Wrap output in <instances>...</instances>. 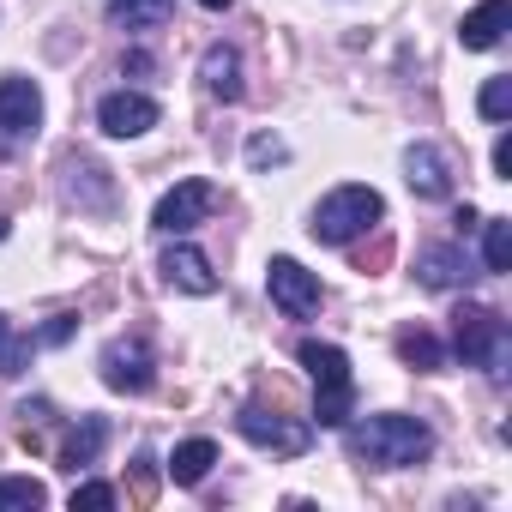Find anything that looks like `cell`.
<instances>
[{
	"mask_svg": "<svg viewBox=\"0 0 512 512\" xmlns=\"http://www.w3.org/2000/svg\"><path fill=\"white\" fill-rule=\"evenodd\" d=\"M350 452L374 470H404V464H422L434 452V434L416 416H368L350 428Z\"/></svg>",
	"mask_w": 512,
	"mask_h": 512,
	"instance_id": "obj_1",
	"label": "cell"
},
{
	"mask_svg": "<svg viewBox=\"0 0 512 512\" xmlns=\"http://www.w3.org/2000/svg\"><path fill=\"white\" fill-rule=\"evenodd\" d=\"M296 362H302L308 380H314V422H320V428H344V422H350V404H356L350 356H344L338 344L302 338V344H296Z\"/></svg>",
	"mask_w": 512,
	"mask_h": 512,
	"instance_id": "obj_2",
	"label": "cell"
},
{
	"mask_svg": "<svg viewBox=\"0 0 512 512\" xmlns=\"http://www.w3.org/2000/svg\"><path fill=\"white\" fill-rule=\"evenodd\" d=\"M386 217V199L374 193V187H362V181H344V187H332L320 205H314V241H326V247H350L356 235H368L374 223Z\"/></svg>",
	"mask_w": 512,
	"mask_h": 512,
	"instance_id": "obj_3",
	"label": "cell"
},
{
	"mask_svg": "<svg viewBox=\"0 0 512 512\" xmlns=\"http://www.w3.org/2000/svg\"><path fill=\"white\" fill-rule=\"evenodd\" d=\"M452 350L482 368V374H506V356H512V338H506V320L494 308H464L458 326H452Z\"/></svg>",
	"mask_w": 512,
	"mask_h": 512,
	"instance_id": "obj_4",
	"label": "cell"
},
{
	"mask_svg": "<svg viewBox=\"0 0 512 512\" xmlns=\"http://www.w3.org/2000/svg\"><path fill=\"white\" fill-rule=\"evenodd\" d=\"M37 127H43V91H37V79L7 73V79H0V151L31 145Z\"/></svg>",
	"mask_w": 512,
	"mask_h": 512,
	"instance_id": "obj_5",
	"label": "cell"
},
{
	"mask_svg": "<svg viewBox=\"0 0 512 512\" xmlns=\"http://www.w3.org/2000/svg\"><path fill=\"white\" fill-rule=\"evenodd\" d=\"M211 205H217V187H211V181H175V187L157 199L151 229H157V235H187L193 223L211 217Z\"/></svg>",
	"mask_w": 512,
	"mask_h": 512,
	"instance_id": "obj_6",
	"label": "cell"
},
{
	"mask_svg": "<svg viewBox=\"0 0 512 512\" xmlns=\"http://www.w3.org/2000/svg\"><path fill=\"white\" fill-rule=\"evenodd\" d=\"M266 290H272V302H278L290 320L320 314V278H314L302 260H290V253H278V260L266 266Z\"/></svg>",
	"mask_w": 512,
	"mask_h": 512,
	"instance_id": "obj_7",
	"label": "cell"
},
{
	"mask_svg": "<svg viewBox=\"0 0 512 512\" xmlns=\"http://www.w3.org/2000/svg\"><path fill=\"white\" fill-rule=\"evenodd\" d=\"M97 127H103L109 139H139V133L157 127V103H151L145 91H109V97L97 103Z\"/></svg>",
	"mask_w": 512,
	"mask_h": 512,
	"instance_id": "obj_8",
	"label": "cell"
},
{
	"mask_svg": "<svg viewBox=\"0 0 512 512\" xmlns=\"http://www.w3.org/2000/svg\"><path fill=\"white\" fill-rule=\"evenodd\" d=\"M97 368H103V386L109 392H145L151 386V350L139 338H115Z\"/></svg>",
	"mask_w": 512,
	"mask_h": 512,
	"instance_id": "obj_9",
	"label": "cell"
},
{
	"mask_svg": "<svg viewBox=\"0 0 512 512\" xmlns=\"http://www.w3.org/2000/svg\"><path fill=\"white\" fill-rule=\"evenodd\" d=\"M235 428H241L253 446H272V452H302V446H308V428H302V422H284V416L266 410V404H247V410L235 416Z\"/></svg>",
	"mask_w": 512,
	"mask_h": 512,
	"instance_id": "obj_10",
	"label": "cell"
},
{
	"mask_svg": "<svg viewBox=\"0 0 512 512\" xmlns=\"http://www.w3.org/2000/svg\"><path fill=\"white\" fill-rule=\"evenodd\" d=\"M506 31H512V0H482V7H470V13H464L458 43H464L470 55H482V49H500V43H506Z\"/></svg>",
	"mask_w": 512,
	"mask_h": 512,
	"instance_id": "obj_11",
	"label": "cell"
},
{
	"mask_svg": "<svg viewBox=\"0 0 512 512\" xmlns=\"http://www.w3.org/2000/svg\"><path fill=\"white\" fill-rule=\"evenodd\" d=\"M163 278L175 284V290H187V296H217V272H211V260L199 247H187V241H175L169 253H163Z\"/></svg>",
	"mask_w": 512,
	"mask_h": 512,
	"instance_id": "obj_12",
	"label": "cell"
},
{
	"mask_svg": "<svg viewBox=\"0 0 512 512\" xmlns=\"http://www.w3.org/2000/svg\"><path fill=\"white\" fill-rule=\"evenodd\" d=\"M404 169H410V187H416L422 199H446V193H452V169H446V157H440L434 145H410V151H404Z\"/></svg>",
	"mask_w": 512,
	"mask_h": 512,
	"instance_id": "obj_13",
	"label": "cell"
},
{
	"mask_svg": "<svg viewBox=\"0 0 512 512\" xmlns=\"http://www.w3.org/2000/svg\"><path fill=\"white\" fill-rule=\"evenodd\" d=\"M199 79H205V91H211V97L235 103V97H241V55H235L229 43H211V49H205V61H199Z\"/></svg>",
	"mask_w": 512,
	"mask_h": 512,
	"instance_id": "obj_14",
	"label": "cell"
},
{
	"mask_svg": "<svg viewBox=\"0 0 512 512\" xmlns=\"http://www.w3.org/2000/svg\"><path fill=\"white\" fill-rule=\"evenodd\" d=\"M103 440H109V422L103 416H79V428L61 440V464L79 476V470H91L97 464V452H103Z\"/></svg>",
	"mask_w": 512,
	"mask_h": 512,
	"instance_id": "obj_15",
	"label": "cell"
},
{
	"mask_svg": "<svg viewBox=\"0 0 512 512\" xmlns=\"http://www.w3.org/2000/svg\"><path fill=\"white\" fill-rule=\"evenodd\" d=\"M416 272H422L428 290H458V284L470 278V260H464L458 247H428L422 260H416Z\"/></svg>",
	"mask_w": 512,
	"mask_h": 512,
	"instance_id": "obj_16",
	"label": "cell"
},
{
	"mask_svg": "<svg viewBox=\"0 0 512 512\" xmlns=\"http://www.w3.org/2000/svg\"><path fill=\"white\" fill-rule=\"evenodd\" d=\"M211 464H217V446H211L205 434H193V440H181V446L169 452V476H175L181 488L205 482V476H211Z\"/></svg>",
	"mask_w": 512,
	"mask_h": 512,
	"instance_id": "obj_17",
	"label": "cell"
},
{
	"mask_svg": "<svg viewBox=\"0 0 512 512\" xmlns=\"http://www.w3.org/2000/svg\"><path fill=\"white\" fill-rule=\"evenodd\" d=\"M175 13V0H109V25L121 31H151Z\"/></svg>",
	"mask_w": 512,
	"mask_h": 512,
	"instance_id": "obj_18",
	"label": "cell"
},
{
	"mask_svg": "<svg viewBox=\"0 0 512 512\" xmlns=\"http://www.w3.org/2000/svg\"><path fill=\"white\" fill-rule=\"evenodd\" d=\"M476 223H482V266L512 272V223L506 217H476Z\"/></svg>",
	"mask_w": 512,
	"mask_h": 512,
	"instance_id": "obj_19",
	"label": "cell"
},
{
	"mask_svg": "<svg viewBox=\"0 0 512 512\" xmlns=\"http://www.w3.org/2000/svg\"><path fill=\"white\" fill-rule=\"evenodd\" d=\"M49 506V488L37 476H0V512H37Z\"/></svg>",
	"mask_w": 512,
	"mask_h": 512,
	"instance_id": "obj_20",
	"label": "cell"
},
{
	"mask_svg": "<svg viewBox=\"0 0 512 512\" xmlns=\"http://www.w3.org/2000/svg\"><path fill=\"white\" fill-rule=\"evenodd\" d=\"M31 368V338L7 320V314H0V374H7V380H19Z\"/></svg>",
	"mask_w": 512,
	"mask_h": 512,
	"instance_id": "obj_21",
	"label": "cell"
},
{
	"mask_svg": "<svg viewBox=\"0 0 512 512\" xmlns=\"http://www.w3.org/2000/svg\"><path fill=\"white\" fill-rule=\"evenodd\" d=\"M398 356H404L410 368H422V374L446 368V356H440V344H434L428 332H404V338H398Z\"/></svg>",
	"mask_w": 512,
	"mask_h": 512,
	"instance_id": "obj_22",
	"label": "cell"
},
{
	"mask_svg": "<svg viewBox=\"0 0 512 512\" xmlns=\"http://www.w3.org/2000/svg\"><path fill=\"white\" fill-rule=\"evenodd\" d=\"M476 109H482V121H506L512 115V79H488L482 97H476Z\"/></svg>",
	"mask_w": 512,
	"mask_h": 512,
	"instance_id": "obj_23",
	"label": "cell"
},
{
	"mask_svg": "<svg viewBox=\"0 0 512 512\" xmlns=\"http://www.w3.org/2000/svg\"><path fill=\"white\" fill-rule=\"evenodd\" d=\"M115 500H121V494H115L109 482H79V488H73V512H109Z\"/></svg>",
	"mask_w": 512,
	"mask_h": 512,
	"instance_id": "obj_24",
	"label": "cell"
},
{
	"mask_svg": "<svg viewBox=\"0 0 512 512\" xmlns=\"http://www.w3.org/2000/svg\"><path fill=\"white\" fill-rule=\"evenodd\" d=\"M284 157H290V151H284V139H272V133H260V139L247 145V163H253V169H272V163H284Z\"/></svg>",
	"mask_w": 512,
	"mask_h": 512,
	"instance_id": "obj_25",
	"label": "cell"
},
{
	"mask_svg": "<svg viewBox=\"0 0 512 512\" xmlns=\"http://www.w3.org/2000/svg\"><path fill=\"white\" fill-rule=\"evenodd\" d=\"M494 181H512V133L494 139Z\"/></svg>",
	"mask_w": 512,
	"mask_h": 512,
	"instance_id": "obj_26",
	"label": "cell"
},
{
	"mask_svg": "<svg viewBox=\"0 0 512 512\" xmlns=\"http://www.w3.org/2000/svg\"><path fill=\"white\" fill-rule=\"evenodd\" d=\"M67 332H73V320H67V314H61V320H55V326H49V332H43V344H61V338H67Z\"/></svg>",
	"mask_w": 512,
	"mask_h": 512,
	"instance_id": "obj_27",
	"label": "cell"
},
{
	"mask_svg": "<svg viewBox=\"0 0 512 512\" xmlns=\"http://www.w3.org/2000/svg\"><path fill=\"white\" fill-rule=\"evenodd\" d=\"M199 7H205V13H229V7H235V0H199Z\"/></svg>",
	"mask_w": 512,
	"mask_h": 512,
	"instance_id": "obj_28",
	"label": "cell"
}]
</instances>
